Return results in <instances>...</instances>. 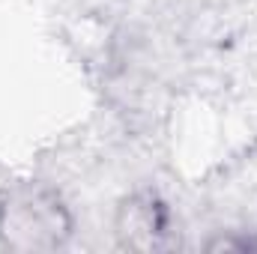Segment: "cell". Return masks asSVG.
<instances>
[{
  "instance_id": "cell-1",
  "label": "cell",
  "mask_w": 257,
  "mask_h": 254,
  "mask_svg": "<svg viewBox=\"0 0 257 254\" xmlns=\"http://www.w3.org/2000/svg\"><path fill=\"white\" fill-rule=\"evenodd\" d=\"M0 233L12 248H54L69 233V221L48 191L15 189L0 206Z\"/></svg>"
}]
</instances>
